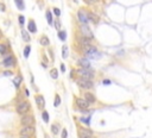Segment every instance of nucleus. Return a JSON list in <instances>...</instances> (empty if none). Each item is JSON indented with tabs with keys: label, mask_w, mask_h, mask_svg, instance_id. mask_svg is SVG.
I'll return each mask as SVG.
<instances>
[{
	"label": "nucleus",
	"mask_w": 152,
	"mask_h": 138,
	"mask_svg": "<svg viewBox=\"0 0 152 138\" xmlns=\"http://www.w3.org/2000/svg\"><path fill=\"white\" fill-rule=\"evenodd\" d=\"M68 137V131H67V129H63L62 131V138H67Z\"/></svg>",
	"instance_id": "31"
},
{
	"label": "nucleus",
	"mask_w": 152,
	"mask_h": 138,
	"mask_svg": "<svg viewBox=\"0 0 152 138\" xmlns=\"http://www.w3.org/2000/svg\"><path fill=\"white\" fill-rule=\"evenodd\" d=\"M18 20H19V24H20V25H24V23H25V18H24V16H19Z\"/></svg>",
	"instance_id": "30"
},
{
	"label": "nucleus",
	"mask_w": 152,
	"mask_h": 138,
	"mask_svg": "<svg viewBox=\"0 0 152 138\" xmlns=\"http://www.w3.org/2000/svg\"><path fill=\"white\" fill-rule=\"evenodd\" d=\"M45 138H48V136H45Z\"/></svg>",
	"instance_id": "42"
},
{
	"label": "nucleus",
	"mask_w": 152,
	"mask_h": 138,
	"mask_svg": "<svg viewBox=\"0 0 152 138\" xmlns=\"http://www.w3.org/2000/svg\"><path fill=\"white\" fill-rule=\"evenodd\" d=\"M3 37V32H1V30H0V38Z\"/></svg>",
	"instance_id": "40"
},
{
	"label": "nucleus",
	"mask_w": 152,
	"mask_h": 138,
	"mask_svg": "<svg viewBox=\"0 0 152 138\" xmlns=\"http://www.w3.org/2000/svg\"><path fill=\"white\" fill-rule=\"evenodd\" d=\"M78 137H93V132L86 127H80L78 130Z\"/></svg>",
	"instance_id": "10"
},
{
	"label": "nucleus",
	"mask_w": 152,
	"mask_h": 138,
	"mask_svg": "<svg viewBox=\"0 0 152 138\" xmlns=\"http://www.w3.org/2000/svg\"><path fill=\"white\" fill-rule=\"evenodd\" d=\"M39 43H40V45H43V47H48V45L50 44V40H49L48 36H42L40 40H39Z\"/></svg>",
	"instance_id": "16"
},
{
	"label": "nucleus",
	"mask_w": 152,
	"mask_h": 138,
	"mask_svg": "<svg viewBox=\"0 0 152 138\" xmlns=\"http://www.w3.org/2000/svg\"><path fill=\"white\" fill-rule=\"evenodd\" d=\"M12 74H13V73H12L11 70H10V71L7 70V71H5V73H4V75H6V76H11Z\"/></svg>",
	"instance_id": "34"
},
{
	"label": "nucleus",
	"mask_w": 152,
	"mask_h": 138,
	"mask_svg": "<svg viewBox=\"0 0 152 138\" xmlns=\"http://www.w3.org/2000/svg\"><path fill=\"white\" fill-rule=\"evenodd\" d=\"M59 104H61V98H59V95H56L55 96V101H54V106L57 107L59 106Z\"/></svg>",
	"instance_id": "25"
},
{
	"label": "nucleus",
	"mask_w": 152,
	"mask_h": 138,
	"mask_svg": "<svg viewBox=\"0 0 152 138\" xmlns=\"http://www.w3.org/2000/svg\"><path fill=\"white\" fill-rule=\"evenodd\" d=\"M45 17H47V20L49 24H52V14H51L50 11L47 12V14H45Z\"/></svg>",
	"instance_id": "24"
},
{
	"label": "nucleus",
	"mask_w": 152,
	"mask_h": 138,
	"mask_svg": "<svg viewBox=\"0 0 152 138\" xmlns=\"http://www.w3.org/2000/svg\"><path fill=\"white\" fill-rule=\"evenodd\" d=\"M16 4L17 6L20 8V10H24V4H23V0H16Z\"/></svg>",
	"instance_id": "27"
},
{
	"label": "nucleus",
	"mask_w": 152,
	"mask_h": 138,
	"mask_svg": "<svg viewBox=\"0 0 152 138\" xmlns=\"http://www.w3.org/2000/svg\"><path fill=\"white\" fill-rule=\"evenodd\" d=\"M55 28H56V29H59V28H61V24H59L58 20H57V22L55 23Z\"/></svg>",
	"instance_id": "33"
},
{
	"label": "nucleus",
	"mask_w": 152,
	"mask_h": 138,
	"mask_svg": "<svg viewBox=\"0 0 152 138\" xmlns=\"http://www.w3.org/2000/svg\"><path fill=\"white\" fill-rule=\"evenodd\" d=\"M58 131H59V127L57 124H54V125H51V132L54 134H56L57 136V133H58Z\"/></svg>",
	"instance_id": "21"
},
{
	"label": "nucleus",
	"mask_w": 152,
	"mask_h": 138,
	"mask_svg": "<svg viewBox=\"0 0 152 138\" xmlns=\"http://www.w3.org/2000/svg\"><path fill=\"white\" fill-rule=\"evenodd\" d=\"M84 99H86L87 101L89 103V105H90V104H94L95 101H96V98H95V95L92 94V93H89V92H87L86 94H84Z\"/></svg>",
	"instance_id": "13"
},
{
	"label": "nucleus",
	"mask_w": 152,
	"mask_h": 138,
	"mask_svg": "<svg viewBox=\"0 0 152 138\" xmlns=\"http://www.w3.org/2000/svg\"><path fill=\"white\" fill-rule=\"evenodd\" d=\"M77 63L81 68H90V62L88 61V58H80Z\"/></svg>",
	"instance_id": "12"
},
{
	"label": "nucleus",
	"mask_w": 152,
	"mask_h": 138,
	"mask_svg": "<svg viewBox=\"0 0 152 138\" xmlns=\"http://www.w3.org/2000/svg\"><path fill=\"white\" fill-rule=\"evenodd\" d=\"M84 1H86L87 4H93V1H94V0H84Z\"/></svg>",
	"instance_id": "37"
},
{
	"label": "nucleus",
	"mask_w": 152,
	"mask_h": 138,
	"mask_svg": "<svg viewBox=\"0 0 152 138\" xmlns=\"http://www.w3.org/2000/svg\"><path fill=\"white\" fill-rule=\"evenodd\" d=\"M62 57L63 58H67V57H68V47H67V45H64V47L62 48Z\"/></svg>",
	"instance_id": "23"
},
{
	"label": "nucleus",
	"mask_w": 152,
	"mask_h": 138,
	"mask_svg": "<svg viewBox=\"0 0 152 138\" xmlns=\"http://www.w3.org/2000/svg\"><path fill=\"white\" fill-rule=\"evenodd\" d=\"M88 13V19H89V22H93L94 24H98L99 23V17L96 16V14H94L93 12H87Z\"/></svg>",
	"instance_id": "14"
},
{
	"label": "nucleus",
	"mask_w": 152,
	"mask_h": 138,
	"mask_svg": "<svg viewBox=\"0 0 152 138\" xmlns=\"http://www.w3.org/2000/svg\"><path fill=\"white\" fill-rule=\"evenodd\" d=\"M80 138H94V137H80Z\"/></svg>",
	"instance_id": "41"
},
{
	"label": "nucleus",
	"mask_w": 152,
	"mask_h": 138,
	"mask_svg": "<svg viewBox=\"0 0 152 138\" xmlns=\"http://www.w3.org/2000/svg\"><path fill=\"white\" fill-rule=\"evenodd\" d=\"M0 8H1V10H3V11H5V6H4V5H3V4L0 5Z\"/></svg>",
	"instance_id": "38"
},
{
	"label": "nucleus",
	"mask_w": 152,
	"mask_h": 138,
	"mask_svg": "<svg viewBox=\"0 0 152 138\" xmlns=\"http://www.w3.org/2000/svg\"><path fill=\"white\" fill-rule=\"evenodd\" d=\"M20 124H21L23 126L33 125V124H35V118H33V115H26V114H24V117H21V119H20Z\"/></svg>",
	"instance_id": "8"
},
{
	"label": "nucleus",
	"mask_w": 152,
	"mask_h": 138,
	"mask_svg": "<svg viewBox=\"0 0 152 138\" xmlns=\"http://www.w3.org/2000/svg\"><path fill=\"white\" fill-rule=\"evenodd\" d=\"M21 38H23L24 42H30L31 41V37H30V33L26 30H21Z\"/></svg>",
	"instance_id": "17"
},
{
	"label": "nucleus",
	"mask_w": 152,
	"mask_h": 138,
	"mask_svg": "<svg viewBox=\"0 0 152 138\" xmlns=\"http://www.w3.org/2000/svg\"><path fill=\"white\" fill-rule=\"evenodd\" d=\"M20 82H21V76L19 75V76H17V77H16V80H14V83H16L17 87H19Z\"/></svg>",
	"instance_id": "28"
},
{
	"label": "nucleus",
	"mask_w": 152,
	"mask_h": 138,
	"mask_svg": "<svg viewBox=\"0 0 152 138\" xmlns=\"http://www.w3.org/2000/svg\"><path fill=\"white\" fill-rule=\"evenodd\" d=\"M58 37L62 42H64V41L67 40V32L66 31H58Z\"/></svg>",
	"instance_id": "22"
},
{
	"label": "nucleus",
	"mask_w": 152,
	"mask_h": 138,
	"mask_svg": "<svg viewBox=\"0 0 152 138\" xmlns=\"http://www.w3.org/2000/svg\"><path fill=\"white\" fill-rule=\"evenodd\" d=\"M42 117H43V120L45 123L49 122V113H48L47 111H43V113H42Z\"/></svg>",
	"instance_id": "26"
},
{
	"label": "nucleus",
	"mask_w": 152,
	"mask_h": 138,
	"mask_svg": "<svg viewBox=\"0 0 152 138\" xmlns=\"http://www.w3.org/2000/svg\"><path fill=\"white\" fill-rule=\"evenodd\" d=\"M82 123H86L87 126H89V122H90V117H87V118H81Z\"/></svg>",
	"instance_id": "29"
},
{
	"label": "nucleus",
	"mask_w": 152,
	"mask_h": 138,
	"mask_svg": "<svg viewBox=\"0 0 152 138\" xmlns=\"http://www.w3.org/2000/svg\"><path fill=\"white\" fill-rule=\"evenodd\" d=\"M50 76H51V79L57 80V79H58V70H57L56 68L51 69V70H50Z\"/></svg>",
	"instance_id": "18"
},
{
	"label": "nucleus",
	"mask_w": 152,
	"mask_h": 138,
	"mask_svg": "<svg viewBox=\"0 0 152 138\" xmlns=\"http://www.w3.org/2000/svg\"><path fill=\"white\" fill-rule=\"evenodd\" d=\"M54 12H55V14H56L57 17H58L59 14H61V10H59V8H57V7L54 8Z\"/></svg>",
	"instance_id": "32"
},
{
	"label": "nucleus",
	"mask_w": 152,
	"mask_h": 138,
	"mask_svg": "<svg viewBox=\"0 0 152 138\" xmlns=\"http://www.w3.org/2000/svg\"><path fill=\"white\" fill-rule=\"evenodd\" d=\"M61 70H62V71H66V66H64V64H61Z\"/></svg>",
	"instance_id": "36"
},
{
	"label": "nucleus",
	"mask_w": 152,
	"mask_h": 138,
	"mask_svg": "<svg viewBox=\"0 0 152 138\" xmlns=\"http://www.w3.org/2000/svg\"><path fill=\"white\" fill-rule=\"evenodd\" d=\"M75 105L82 111L88 110V107H89V103L87 101L86 99H82V98H76L75 99Z\"/></svg>",
	"instance_id": "6"
},
{
	"label": "nucleus",
	"mask_w": 152,
	"mask_h": 138,
	"mask_svg": "<svg viewBox=\"0 0 152 138\" xmlns=\"http://www.w3.org/2000/svg\"><path fill=\"white\" fill-rule=\"evenodd\" d=\"M7 51H8L7 45H6V44H0V54H1V55H5Z\"/></svg>",
	"instance_id": "19"
},
{
	"label": "nucleus",
	"mask_w": 152,
	"mask_h": 138,
	"mask_svg": "<svg viewBox=\"0 0 152 138\" xmlns=\"http://www.w3.org/2000/svg\"><path fill=\"white\" fill-rule=\"evenodd\" d=\"M76 83H77V86L80 87V88H82V89H92L94 86L92 80H86V79H82V77L76 80Z\"/></svg>",
	"instance_id": "3"
},
{
	"label": "nucleus",
	"mask_w": 152,
	"mask_h": 138,
	"mask_svg": "<svg viewBox=\"0 0 152 138\" xmlns=\"http://www.w3.org/2000/svg\"><path fill=\"white\" fill-rule=\"evenodd\" d=\"M76 74H77L80 77H82V79L92 80L94 77L95 73H94V70L92 68H80V69L76 70Z\"/></svg>",
	"instance_id": "1"
},
{
	"label": "nucleus",
	"mask_w": 152,
	"mask_h": 138,
	"mask_svg": "<svg viewBox=\"0 0 152 138\" xmlns=\"http://www.w3.org/2000/svg\"><path fill=\"white\" fill-rule=\"evenodd\" d=\"M36 132V129L33 125H29V126H24L21 130L19 131L20 136H29V137H31L33 136Z\"/></svg>",
	"instance_id": "5"
},
{
	"label": "nucleus",
	"mask_w": 152,
	"mask_h": 138,
	"mask_svg": "<svg viewBox=\"0 0 152 138\" xmlns=\"http://www.w3.org/2000/svg\"><path fill=\"white\" fill-rule=\"evenodd\" d=\"M30 52H31V47H30V45H27V47L24 49V57H25V58H29Z\"/></svg>",
	"instance_id": "20"
},
{
	"label": "nucleus",
	"mask_w": 152,
	"mask_h": 138,
	"mask_svg": "<svg viewBox=\"0 0 152 138\" xmlns=\"http://www.w3.org/2000/svg\"><path fill=\"white\" fill-rule=\"evenodd\" d=\"M102 83H103V85H111V81H109V80H103Z\"/></svg>",
	"instance_id": "35"
},
{
	"label": "nucleus",
	"mask_w": 152,
	"mask_h": 138,
	"mask_svg": "<svg viewBox=\"0 0 152 138\" xmlns=\"http://www.w3.org/2000/svg\"><path fill=\"white\" fill-rule=\"evenodd\" d=\"M27 29H29V32H31V33H35V32L37 31V26H36V23L33 20H30V22H29Z\"/></svg>",
	"instance_id": "15"
},
{
	"label": "nucleus",
	"mask_w": 152,
	"mask_h": 138,
	"mask_svg": "<svg viewBox=\"0 0 152 138\" xmlns=\"http://www.w3.org/2000/svg\"><path fill=\"white\" fill-rule=\"evenodd\" d=\"M30 104L27 103V101H19V103L17 104V106H16V111H17V113L18 114H26L27 112L30 111Z\"/></svg>",
	"instance_id": "2"
},
{
	"label": "nucleus",
	"mask_w": 152,
	"mask_h": 138,
	"mask_svg": "<svg viewBox=\"0 0 152 138\" xmlns=\"http://www.w3.org/2000/svg\"><path fill=\"white\" fill-rule=\"evenodd\" d=\"M19 138H31V137H29V136H20Z\"/></svg>",
	"instance_id": "39"
},
{
	"label": "nucleus",
	"mask_w": 152,
	"mask_h": 138,
	"mask_svg": "<svg viewBox=\"0 0 152 138\" xmlns=\"http://www.w3.org/2000/svg\"><path fill=\"white\" fill-rule=\"evenodd\" d=\"M80 30H81V33L83 37H86L88 40H93L94 38V35L92 30L89 29V26L87 25V24H81V26H80Z\"/></svg>",
	"instance_id": "4"
},
{
	"label": "nucleus",
	"mask_w": 152,
	"mask_h": 138,
	"mask_svg": "<svg viewBox=\"0 0 152 138\" xmlns=\"http://www.w3.org/2000/svg\"><path fill=\"white\" fill-rule=\"evenodd\" d=\"M36 104H37L38 107L42 108V110L45 107V99H44L43 95H36Z\"/></svg>",
	"instance_id": "11"
},
{
	"label": "nucleus",
	"mask_w": 152,
	"mask_h": 138,
	"mask_svg": "<svg viewBox=\"0 0 152 138\" xmlns=\"http://www.w3.org/2000/svg\"><path fill=\"white\" fill-rule=\"evenodd\" d=\"M77 17H78V20H80V23L81 24H87L89 22L88 19V13L87 11H83V10H80L77 12Z\"/></svg>",
	"instance_id": "9"
},
{
	"label": "nucleus",
	"mask_w": 152,
	"mask_h": 138,
	"mask_svg": "<svg viewBox=\"0 0 152 138\" xmlns=\"http://www.w3.org/2000/svg\"><path fill=\"white\" fill-rule=\"evenodd\" d=\"M17 63V60L14 56H7V57H5L4 60H3V64H4V67L6 68H11V67H14Z\"/></svg>",
	"instance_id": "7"
}]
</instances>
